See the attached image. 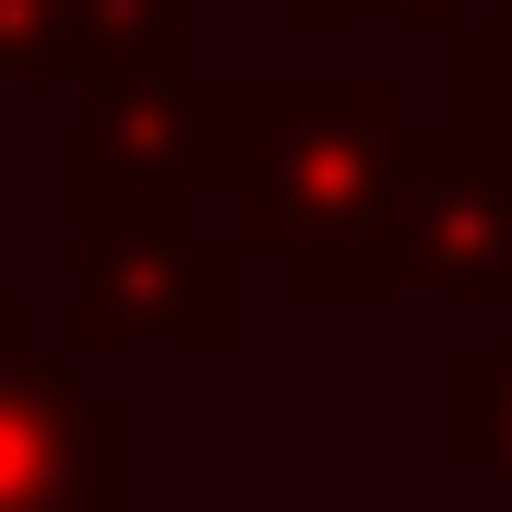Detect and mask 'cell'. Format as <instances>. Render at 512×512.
Returning a JSON list of instances; mask_svg holds the SVG:
<instances>
[{
    "label": "cell",
    "mask_w": 512,
    "mask_h": 512,
    "mask_svg": "<svg viewBox=\"0 0 512 512\" xmlns=\"http://www.w3.org/2000/svg\"><path fill=\"white\" fill-rule=\"evenodd\" d=\"M417 120L393 84H191V191H227L239 239L286 262L298 298H393Z\"/></svg>",
    "instance_id": "6da1fadb"
},
{
    "label": "cell",
    "mask_w": 512,
    "mask_h": 512,
    "mask_svg": "<svg viewBox=\"0 0 512 512\" xmlns=\"http://www.w3.org/2000/svg\"><path fill=\"white\" fill-rule=\"evenodd\" d=\"M179 203L191 191H96V179H72V334L96 358H120V346L215 358L239 334V286H227L239 262L203 251L179 227Z\"/></svg>",
    "instance_id": "7a4b0ae2"
},
{
    "label": "cell",
    "mask_w": 512,
    "mask_h": 512,
    "mask_svg": "<svg viewBox=\"0 0 512 512\" xmlns=\"http://www.w3.org/2000/svg\"><path fill=\"white\" fill-rule=\"evenodd\" d=\"M120 465V417L60 358H36L24 310L0 298V512H120Z\"/></svg>",
    "instance_id": "3957f363"
},
{
    "label": "cell",
    "mask_w": 512,
    "mask_h": 512,
    "mask_svg": "<svg viewBox=\"0 0 512 512\" xmlns=\"http://www.w3.org/2000/svg\"><path fill=\"white\" fill-rule=\"evenodd\" d=\"M393 239H405V286H453V298H512V167L429 131L405 155L393 191Z\"/></svg>",
    "instance_id": "277c9868"
},
{
    "label": "cell",
    "mask_w": 512,
    "mask_h": 512,
    "mask_svg": "<svg viewBox=\"0 0 512 512\" xmlns=\"http://www.w3.org/2000/svg\"><path fill=\"white\" fill-rule=\"evenodd\" d=\"M48 72H72L84 96H108V84H167V72H179V0H60Z\"/></svg>",
    "instance_id": "5b68a950"
},
{
    "label": "cell",
    "mask_w": 512,
    "mask_h": 512,
    "mask_svg": "<svg viewBox=\"0 0 512 512\" xmlns=\"http://www.w3.org/2000/svg\"><path fill=\"white\" fill-rule=\"evenodd\" d=\"M453 453L512 489V334L465 346V370H453Z\"/></svg>",
    "instance_id": "8992f818"
},
{
    "label": "cell",
    "mask_w": 512,
    "mask_h": 512,
    "mask_svg": "<svg viewBox=\"0 0 512 512\" xmlns=\"http://www.w3.org/2000/svg\"><path fill=\"white\" fill-rule=\"evenodd\" d=\"M453 143H477V155L512 167V0L465 36V72H453Z\"/></svg>",
    "instance_id": "52a82bcc"
},
{
    "label": "cell",
    "mask_w": 512,
    "mask_h": 512,
    "mask_svg": "<svg viewBox=\"0 0 512 512\" xmlns=\"http://www.w3.org/2000/svg\"><path fill=\"white\" fill-rule=\"evenodd\" d=\"M48 24H60V0H0V84L48 72Z\"/></svg>",
    "instance_id": "ba28073f"
},
{
    "label": "cell",
    "mask_w": 512,
    "mask_h": 512,
    "mask_svg": "<svg viewBox=\"0 0 512 512\" xmlns=\"http://www.w3.org/2000/svg\"><path fill=\"white\" fill-rule=\"evenodd\" d=\"M298 24H358V12H417V24H441L453 0H286Z\"/></svg>",
    "instance_id": "9c48e42d"
}]
</instances>
